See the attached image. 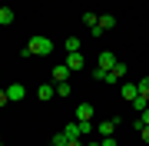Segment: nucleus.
Listing matches in <instances>:
<instances>
[{
	"instance_id": "obj_14",
	"label": "nucleus",
	"mask_w": 149,
	"mask_h": 146,
	"mask_svg": "<svg viewBox=\"0 0 149 146\" xmlns=\"http://www.w3.org/2000/svg\"><path fill=\"white\" fill-rule=\"evenodd\" d=\"M136 87H139V96H143V100H149V76H143Z\"/></svg>"
},
{
	"instance_id": "obj_16",
	"label": "nucleus",
	"mask_w": 149,
	"mask_h": 146,
	"mask_svg": "<svg viewBox=\"0 0 149 146\" xmlns=\"http://www.w3.org/2000/svg\"><path fill=\"white\" fill-rule=\"evenodd\" d=\"M56 96H70V83H56Z\"/></svg>"
},
{
	"instance_id": "obj_7",
	"label": "nucleus",
	"mask_w": 149,
	"mask_h": 146,
	"mask_svg": "<svg viewBox=\"0 0 149 146\" xmlns=\"http://www.w3.org/2000/svg\"><path fill=\"white\" fill-rule=\"evenodd\" d=\"M37 96H40V100H53V96H56V87H53V83H40Z\"/></svg>"
},
{
	"instance_id": "obj_23",
	"label": "nucleus",
	"mask_w": 149,
	"mask_h": 146,
	"mask_svg": "<svg viewBox=\"0 0 149 146\" xmlns=\"http://www.w3.org/2000/svg\"><path fill=\"white\" fill-rule=\"evenodd\" d=\"M86 146H100V140H93V143H86Z\"/></svg>"
},
{
	"instance_id": "obj_10",
	"label": "nucleus",
	"mask_w": 149,
	"mask_h": 146,
	"mask_svg": "<svg viewBox=\"0 0 149 146\" xmlns=\"http://www.w3.org/2000/svg\"><path fill=\"white\" fill-rule=\"evenodd\" d=\"M63 133H66V140H83V136H80V123H70V126H63Z\"/></svg>"
},
{
	"instance_id": "obj_18",
	"label": "nucleus",
	"mask_w": 149,
	"mask_h": 146,
	"mask_svg": "<svg viewBox=\"0 0 149 146\" xmlns=\"http://www.w3.org/2000/svg\"><path fill=\"white\" fill-rule=\"evenodd\" d=\"M100 146H119L116 136H100Z\"/></svg>"
},
{
	"instance_id": "obj_11",
	"label": "nucleus",
	"mask_w": 149,
	"mask_h": 146,
	"mask_svg": "<svg viewBox=\"0 0 149 146\" xmlns=\"http://www.w3.org/2000/svg\"><path fill=\"white\" fill-rule=\"evenodd\" d=\"M0 23H3V27L13 23V10H10V7H0Z\"/></svg>"
},
{
	"instance_id": "obj_2",
	"label": "nucleus",
	"mask_w": 149,
	"mask_h": 146,
	"mask_svg": "<svg viewBox=\"0 0 149 146\" xmlns=\"http://www.w3.org/2000/svg\"><path fill=\"white\" fill-rule=\"evenodd\" d=\"M113 66H116V53L113 50H103L100 60H96V70H113Z\"/></svg>"
},
{
	"instance_id": "obj_20",
	"label": "nucleus",
	"mask_w": 149,
	"mask_h": 146,
	"mask_svg": "<svg viewBox=\"0 0 149 146\" xmlns=\"http://www.w3.org/2000/svg\"><path fill=\"white\" fill-rule=\"evenodd\" d=\"M7 103H10L7 100V87H0V106H7Z\"/></svg>"
},
{
	"instance_id": "obj_3",
	"label": "nucleus",
	"mask_w": 149,
	"mask_h": 146,
	"mask_svg": "<svg viewBox=\"0 0 149 146\" xmlns=\"http://www.w3.org/2000/svg\"><path fill=\"white\" fill-rule=\"evenodd\" d=\"M76 119L80 123H93V103H80L76 106Z\"/></svg>"
},
{
	"instance_id": "obj_8",
	"label": "nucleus",
	"mask_w": 149,
	"mask_h": 146,
	"mask_svg": "<svg viewBox=\"0 0 149 146\" xmlns=\"http://www.w3.org/2000/svg\"><path fill=\"white\" fill-rule=\"evenodd\" d=\"M66 76H70V66H66V63L53 66V80H56V83H66Z\"/></svg>"
},
{
	"instance_id": "obj_15",
	"label": "nucleus",
	"mask_w": 149,
	"mask_h": 146,
	"mask_svg": "<svg viewBox=\"0 0 149 146\" xmlns=\"http://www.w3.org/2000/svg\"><path fill=\"white\" fill-rule=\"evenodd\" d=\"M66 143H70V140H66V133H63V130H60L53 140H50V146H66Z\"/></svg>"
},
{
	"instance_id": "obj_22",
	"label": "nucleus",
	"mask_w": 149,
	"mask_h": 146,
	"mask_svg": "<svg viewBox=\"0 0 149 146\" xmlns=\"http://www.w3.org/2000/svg\"><path fill=\"white\" fill-rule=\"evenodd\" d=\"M66 146H86V143H83V140H70Z\"/></svg>"
},
{
	"instance_id": "obj_6",
	"label": "nucleus",
	"mask_w": 149,
	"mask_h": 146,
	"mask_svg": "<svg viewBox=\"0 0 149 146\" xmlns=\"http://www.w3.org/2000/svg\"><path fill=\"white\" fill-rule=\"evenodd\" d=\"M116 126H119V119H106V123L96 126V133H100V136H113V133H116Z\"/></svg>"
},
{
	"instance_id": "obj_19",
	"label": "nucleus",
	"mask_w": 149,
	"mask_h": 146,
	"mask_svg": "<svg viewBox=\"0 0 149 146\" xmlns=\"http://www.w3.org/2000/svg\"><path fill=\"white\" fill-rule=\"evenodd\" d=\"M139 136H143V143L149 146V126H139Z\"/></svg>"
},
{
	"instance_id": "obj_5",
	"label": "nucleus",
	"mask_w": 149,
	"mask_h": 146,
	"mask_svg": "<svg viewBox=\"0 0 149 146\" xmlns=\"http://www.w3.org/2000/svg\"><path fill=\"white\" fill-rule=\"evenodd\" d=\"M66 66H70V70H83V66H86L83 53H66Z\"/></svg>"
},
{
	"instance_id": "obj_1",
	"label": "nucleus",
	"mask_w": 149,
	"mask_h": 146,
	"mask_svg": "<svg viewBox=\"0 0 149 146\" xmlns=\"http://www.w3.org/2000/svg\"><path fill=\"white\" fill-rule=\"evenodd\" d=\"M27 50H30V57H50L53 53V43H50V37H30Z\"/></svg>"
},
{
	"instance_id": "obj_17",
	"label": "nucleus",
	"mask_w": 149,
	"mask_h": 146,
	"mask_svg": "<svg viewBox=\"0 0 149 146\" xmlns=\"http://www.w3.org/2000/svg\"><path fill=\"white\" fill-rule=\"evenodd\" d=\"M133 106H136V110H139V113H143V110H146V106H149V100H143V96H136V100H133Z\"/></svg>"
},
{
	"instance_id": "obj_4",
	"label": "nucleus",
	"mask_w": 149,
	"mask_h": 146,
	"mask_svg": "<svg viewBox=\"0 0 149 146\" xmlns=\"http://www.w3.org/2000/svg\"><path fill=\"white\" fill-rule=\"evenodd\" d=\"M27 96V87H23V83H10V87H7V100H23Z\"/></svg>"
},
{
	"instance_id": "obj_9",
	"label": "nucleus",
	"mask_w": 149,
	"mask_h": 146,
	"mask_svg": "<svg viewBox=\"0 0 149 146\" xmlns=\"http://www.w3.org/2000/svg\"><path fill=\"white\" fill-rule=\"evenodd\" d=\"M123 96H126L129 103H133V100L139 96V87H136V83H123Z\"/></svg>"
},
{
	"instance_id": "obj_13",
	"label": "nucleus",
	"mask_w": 149,
	"mask_h": 146,
	"mask_svg": "<svg viewBox=\"0 0 149 146\" xmlns=\"http://www.w3.org/2000/svg\"><path fill=\"white\" fill-rule=\"evenodd\" d=\"M63 47H66V53H80V47H83V43H80L76 37H66V43H63Z\"/></svg>"
},
{
	"instance_id": "obj_21",
	"label": "nucleus",
	"mask_w": 149,
	"mask_h": 146,
	"mask_svg": "<svg viewBox=\"0 0 149 146\" xmlns=\"http://www.w3.org/2000/svg\"><path fill=\"white\" fill-rule=\"evenodd\" d=\"M139 119H143V126H149V106L143 110V113H139Z\"/></svg>"
},
{
	"instance_id": "obj_12",
	"label": "nucleus",
	"mask_w": 149,
	"mask_h": 146,
	"mask_svg": "<svg viewBox=\"0 0 149 146\" xmlns=\"http://www.w3.org/2000/svg\"><path fill=\"white\" fill-rule=\"evenodd\" d=\"M100 27L103 30H113V27H116V17H113V13H103L100 17Z\"/></svg>"
}]
</instances>
